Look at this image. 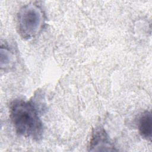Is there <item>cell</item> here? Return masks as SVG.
<instances>
[{
	"instance_id": "obj_1",
	"label": "cell",
	"mask_w": 152,
	"mask_h": 152,
	"mask_svg": "<svg viewBox=\"0 0 152 152\" xmlns=\"http://www.w3.org/2000/svg\"><path fill=\"white\" fill-rule=\"evenodd\" d=\"M10 118L17 134L38 141L43 132V122L37 104L33 100L17 99L10 104Z\"/></svg>"
},
{
	"instance_id": "obj_2",
	"label": "cell",
	"mask_w": 152,
	"mask_h": 152,
	"mask_svg": "<svg viewBox=\"0 0 152 152\" xmlns=\"http://www.w3.org/2000/svg\"><path fill=\"white\" fill-rule=\"evenodd\" d=\"M46 15L42 8L35 2L22 6L17 14V28L20 37L30 40L36 37L43 29Z\"/></svg>"
},
{
	"instance_id": "obj_3",
	"label": "cell",
	"mask_w": 152,
	"mask_h": 152,
	"mask_svg": "<svg viewBox=\"0 0 152 152\" xmlns=\"http://www.w3.org/2000/svg\"><path fill=\"white\" fill-rule=\"evenodd\" d=\"M88 151H114L115 145L102 126L96 127L91 134L88 145Z\"/></svg>"
},
{
	"instance_id": "obj_4",
	"label": "cell",
	"mask_w": 152,
	"mask_h": 152,
	"mask_svg": "<svg viewBox=\"0 0 152 152\" xmlns=\"http://www.w3.org/2000/svg\"><path fill=\"white\" fill-rule=\"evenodd\" d=\"M138 128L141 136L151 141L152 135V118L150 111L145 110L139 117Z\"/></svg>"
},
{
	"instance_id": "obj_5",
	"label": "cell",
	"mask_w": 152,
	"mask_h": 152,
	"mask_svg": "<svg viewBox=\"0 0 152 152\" xmlns=\"http://www.w3.org/2000/svg\"><path fill=\"white\" fill-rule=\"evenodd\" d=\"M1 66L5 70L10 69L15 65L16 56L14 51L8 46H2L1 49Z\"/></svg>"
}]
</instances>
